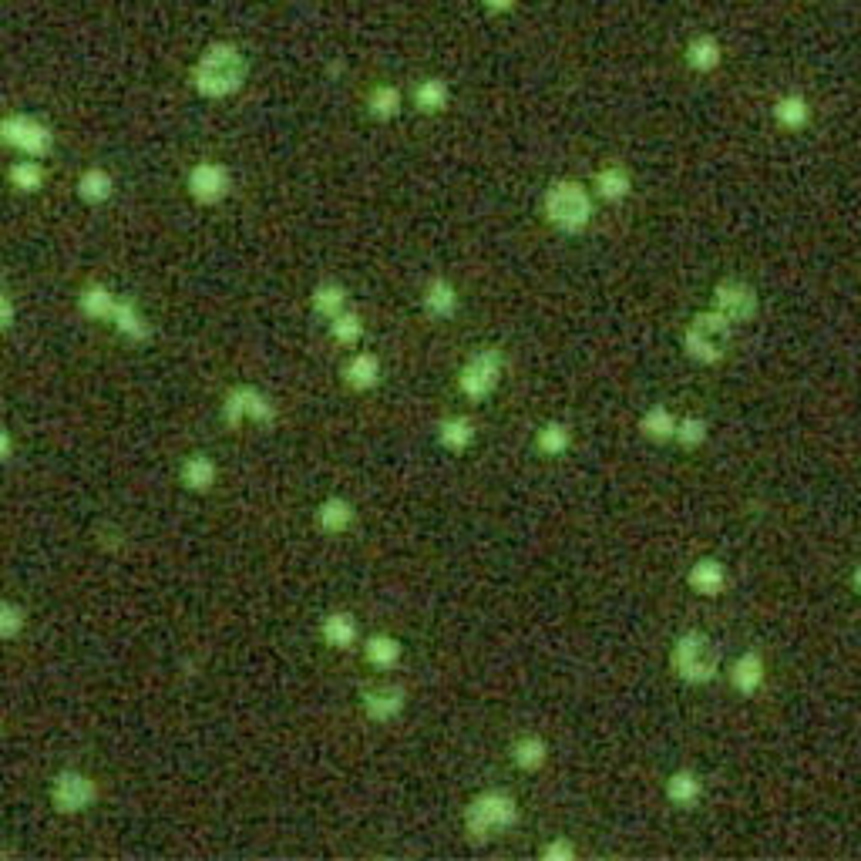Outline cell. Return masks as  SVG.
I'll list each match as a JSON object with an SVG mask.
<instances>
[{
	"instance_id": "6da1fadb",
	"label": "cell",
	"mask_w": 861,
	"mask_h": 861,
	"mask_svg": "<svg viewBox=\"0 0 861 861\" xmlns=\"http://www.w3.org/2000/svg\"><path fill=\"white\" fill-rule=\"evenodd\" d=\"M246 78L249 61L233 41H212L192 64V88L209 101L233 98L246 85Z\"/></svg>"
},
{
	"instance_id": "7a4b0ae2",
	"label": "cell",
	"mask_w": 861,
	"mask_h": 861,
	"mask_svg": "<svg viewBox=\"0 0 861 861\" xmlns=\"http://www.w3.org/2000/svg\"><path fill=\"white\" fill-rule=\"evenodd\" d=\"M542 212L559 233L579 236V233H586L592 222V192L576 179H559L545 189Z\"/></svg>"
},
{
	"instance_id": "3957f363",
	"label": "cell",
	"mask_w": 861,
	"mask_h": 861,
	"mask_svg": "<svg viewBox=\"0 0 861 861\" xmlns=\"http://www.w3.org/2000/svg\"><path fill=\"white\" fill-rule=\"evenodd\" d=\"M518 825V801L502 788H488L475 794L465 808V831L471 841H492L502 831H512Z\"/></svg>"
},
{
	"instance_id": "277c9868",
	"label": "cell",
	"mask_w": 861,
	"mask_h": 861,
	"mask_svg": "<svg viewBox=\"0 0 861 861\" xmlns=\"http://www.w3.org/2000/svg\"><path fill=\"white\" fill-rule=\"evenodd\" d=\"M730 337H734V323L720 310L710 307L687 323V330H683V350H687V357L693 364L714 367L727 357Z\"/></svg>"
},
{
	"instance_id": "5b68a950",
	"label": "cell",
	"mask_w": 861,
	"mask_h": 861,
	"mask_svg": "<svg viewBox=\"0 0 861 861\" xmlns=\"http://www.w3.org/2000/svg\"><path fill=\"white\" fill-rule=\"evenodd\" d=\"M670 666L683 683H690V687H703V683H710L717 677L720 650L703 629H687V633H680L677 643H673Z\"/></svg>"
},
{
	"instance_id": "8992f818",
	"label": "cell",
	"mask_w": 861,
	"mask_h": 861,
	"mask_svg": "<svg viewBox=\"0 0 861 861\" xmlns=\"http://www.w3.org/2000/svg\"><path fill=\"white\" fill-rule=\"evenodd\" d=\"M502 370H505V357L498 347H478L465 364L458 370V391L468 397V401H485V397L495 394V387L502 384Z\"/></svg>"
},
{
	"instance_id": "52a82bcc",
	"label": "cell",
	"mask_w": 861,
	"mask_h": 861,
	"mask_svg": "<svg viewBox=\"0 0 861 861\" xmlns=\"http://www.w3.org/2000/svg\"><path fill=\"white\" fill-rule=\"evenodd\" d=\"M0 138L14 148V152L27 155V159H48L54 148V132L41 118L24 115V111H14L0 122Z\"/></svg>"
},
{
	"instance_id": "ba28073f",
	"label": "cell",
	"mask_w": 861,
	"mask_h": 861,
	"mask_svg": "<svg viewBox=\"0 0 861 861\" xmlns=\"http://www.w3.org/2000/svg\"><path fill=\"white\" fill-rule=\"evenodd\" d=\"M95 801H98L95 777H88L85 771H74V767H64V771L54 774L51 804L58 814H81V811H88Z\"/></svg>"
},
{
	"instance_id": "9c48e42d",
	"label": "cell",
	"mask_w": 861,
	"mask_h": 861,
	"mask_svg": "<svg viewBox=\"0 0 861 861\" xmlns=\"http://www.w3.org/2000/svg\"><path fill=\"white\" fill-rule=\"evenodd\" d=\"M273 418H276V407L256 384H239L226 394V401H222V421H226L229 428H239L243 421L273 424Z\"/></svg>"
},
{
	"instance_id": "30bf717a",
	"label": "cell",
	"mask_w": 861,
	"mask_h": 861,
	"mask_svg": "<svg viewBox=\"0 0 861 861\" xmlns=\"http://www.w3.org/2000/svg\"><path fill=\"white\" fill-rule=\"evenodd\" d=\"M185 189H189V196L196 199L199 206H219V202H226L229 192H233V172L222 162L202 159L192 165L189 175H185Z\"/></svg>"
},
{
	"instance_id": "8fae6325",
	"label": "cell",
	"mask_w": 861,
	"mask_h": 861,
	"mask_svg": "<svg viewBox=\"0 0 861 861\" xmlns=\"http://www.w3.org/2000/svg\"><path fill=\"white\" fill-rule=\"evenodd\" d=\"M757 290L747 280H737V276H727V280H717L714 286V310H720L724 317L734 323H751L757 317Z\"/></svg>"
},
{
	"instance_id": "7c38bea8",
	"label": "cell",
	"mask_w": 861,
	"mask_h": 861,
	"mask_svg": "<svg viewBox=\"0 0 861 861\" xmlns=\"http://www.w3.org/2000/svg\"><path fill=\"white\" fill-rule=\"evenodd\" d=\"M407 707V690L401 683H377L364 690V714L374 724H394Z\"/></svg>"
},
{
	"instance_id": "4fadbf2b",
	"label": "cell",
	"mask_w": 861,
	"mask_h": 861,
	"mask_svg": "<svg viewBox=\"0 0 861 861\" xmlns=\"http://www.w3.org/2000/svg\"><path fill=\"white\" fill-rule=\"evenodd\" d=\"M767 683V660L761 650H744L730 663V687L740 697H757Z\"/></svg>"
},
{
	"instance_id": "5bb4252c",
	"label": "cell",
	"mask_w": 861,
	"mask_h": 861,
	"mask_svg": "<svg viewBox=\"0 0 861 861\" xmlns=\"http://www.w3.org/2000/svg\"><path fill=\"white\" fill-rule=\"evenodd\" d=\"M354 522H357V508L340 495L323 498L317 505V512H313V529L320 535H344L354 529Z\"/></svg>"
},
{
	"instance_id": "9a60e30c",
	"label": "cell",
	"mask_w": 861,
	"mask_h": 861,
	"mask_svg": "<svg viewBox=\"0 0 861 861\" xmlns=\"http://www.w3.org/2000/svg\"><path fill=\"white\" fill-rule=\"evenodd\" d=\"M461 300H458V286L448 280V276H434V280L424 286L421 293V310L424 317L431 320H451L458 313Z\"/></svg>"
},
{
	"instance_id": "2e32d148",
	"label": "cell",
	"mask_w": 861,
	"mask_h": 861,
	"mask_svg": "<svg viewBox=\"0 0 861 861\" xmlns=\"http://www.w3.org/2000/svg\"><path fill=\"white\" fill-rule=\"evenodd\" d=\"M727 582H730L727 566L720 559H714V555H703V559L693 562L687 572V586L697 592V596H707V599L720 596V592L727 589Z\"/></svg>"
},
{
	"instance_id": "e0dca14e",
	"label": "cell",
	"mask_w": 861,
	"mask_h": 861,
	"mask_svg": "<svg viewBox=\"0 0 861 861\" xmlns=\"http://www.w3.org/2000/svg\"><path fill=\"white\" fill-rule=\"evenodd\" d=\"M340 374H344V384L350 391H357V394L374 391V387L381 384V357L370 354V350H360V354L347 360Z\"/></svg>"
},
{
	"instance_id": "ac0fdd59",
	"label": "cell",
	"mask_w": 861,
	"mask_h": 861,
	"mask_svg": "<svg viewBox=\"0 0 861 861\" xmlns=\"http://www.w3.org/2000/svg\"><path fill=\"white\" fill-rule=\"evenodd\" d=\"M663 794H666V801H670V804H677V808L690 811V808H697L700 798H703V781H700L697 771L680 767V771H673L670 777H666Z\"/></svg>"
},
{
	"instance_id": "d6986e66",
	"label": "cell",
	"mask_w": 861,
	"mask_h": 861,
	"mask_svg": "<svg viewBox=\"0 0 861 861\" xmlns=\"http://www.w3.org/2000/svg\"><path fill=\"white\" fill-rule=\"evenodd\" d=\"M683 61H687L690 71L710 74V71L720 68V61H724V48H720V41L714 34H693L687 41V48H683Z\"/></svg>"
},
{
	"instance_id": "ffe728a7",
	"label": "cell",
	"mask_w": 861,
	"mask_h": 861,
	"mask_svg": "<svg viewBox=\"0 0 861 861\" xmlns=\"http://www.w3.org/2000/svg\"><path fill=\"white\" fill-rule=\"evenodd\" d=\"M592 185H596L599 199L623 202V199H629V192H633V172H629L626 165H619V162H609V165H603V169L596 172Z\"/></svg>"
},
{
	"instance_id": "44dd1931",
	"label": "cell",
	"mask_w": 861,
	"mask_h": 861,
	"mask_svg": "<svg viewBox=\"0 0 861 861\" xmlns=\"http://www.w3.org/2000/svg\"><path fill=\"white\" fill-rule=\"evenodd\" d=\"M115 307H118V296L111 293L105 283H91V286H85V290L78 293L81 317H88L95 323H111V317H115Z\"/></svg>"
},
{
	"instance_id": "7402d4cb",
	"label": "cell",
	"mask_w": 861,
	"mask_h": 861,
	"mask_svg": "<svg viewBox=\"0 0 861 861\" xmlns=\"http://www.w3.org/2000/svg\"><path fill=\"white\" fill-rule=\"evenodd\" d=\"M320 636H323V643H327L330 650H350V646L357 643V636H360L354 613H344V609L327 613V616H323V623H320Z\"/></svg>"
},
{
	"instance_id": "603a6c76",
	"label": "cell",
	"mask_w": 861,
	"mask_h": 861,
	"mask_svg": "<svg viewBox=\"0 0 861 861\" xmlns=\"http://www.w3.org/2000/svg\"><path fill=\"white\" fill-rule=\"evenodd\" d=\"M475 438H478V428H475V421L465 418V414H451V418H444L438 424V441H441V448L451 451V455H465L471 444H475Z\"/></svg>"
},
{
	"instance_id": "cb8c5ba5",
	"label": "cell",
	"mask_w": 861,
	"mask_h": 861,
	"mask_svg": "<svg viewBox=\"0 0 861 861\" xmlns=\"http://www.w3.org/2000/svg\"><path fill=\"white\" fill-rule=\"evenodd\" d=\"M310 303H313V313H317V317H323V320L330 323L333 317H340V313H344V310L350 307V293H347V286H344V283H337V280H323V283L313 286Z\"/></svg>"
},
{
	"instance_id": "d4e9b609",
	"label": "cell",
	"mask_w": 861,
	"mask_h": 861,
	"mask_svg": "<svg viewBox=\"0 0 861 861\" xmlns=\"http://www.w3.org/2000/svg\"><path fill=\"white\" fill-rule=\"evenodd\" d=\"M111 323H115V330L122 333V337L135 340V344H145V340L152 337V323H148V317L135 300H122V296H118V307H115Z\"/></svg>"
},
{
	"instance_id": "484cf974",
	"label": "cell",
	"mask_w": 861,
	"mask_h": 861,
	"mask_svg": "<svg viewBox=\"0 0 861 861\" xmlns=\"http://www.w3.org/2000/svg\"><path fill=\"white\" fill-rule=\"evenodd\" d=\"M78 199L88 202V206H101V202H108L111 196H115V175H111L108 169H101V165H91V169H85L78 175Z\"/></svg>"
},
{
	"instance_id": "4316f807",
	"label": "cell",
	"mask_w": 861,
	"mask_h": 861,
	"mask_svg": "<svg viewBox=\"0 0 861 861\" xmlns=\"http://www.w3.org/2000/svg\"><path fill=\"white\" fill-rule=\"evenodd\" d=\"M774 122L784 128V132H801V128L811 125V101L791 91V95H781L774 101Z\"/></svg>"
},
{
	"instance_id": "83f0119b",
	"label": "cell",
	"mask_w": 861,
	"mask_h": 861,
	"mask_svg": "<svg viewBox=\"0 0 861 861\" xmlns=\"http://www.w3.org/2000/svg\"><path fill=\"white\" fill-rule=\"evenodd\" d=\"M179 478H182V485L189 488V492H196V495H206L212 485H216V478H219V468H216V461H212L209 455H189L182 461V468H179Z\"/></svg>"
},
{
	"instance_id": "f1b7e54d",
	"label": "cell",
	"mask_w": 861,
	"mask_h": 861,
	"mask_svg": "<svg viewBox=\"0 0 861 861\" xmlns=\"http://www.w3.org/2000/svg\"><path fill=\"white\" fill-rule=\"evenodd\" d=\"M677 428H680V418L666 404H653L650 411L640 418V434H643V438L656 441V444L677 441Z\"/></svg>"
},
{
	"instance_id": "f546056e",
	"label": "cell",
	"mask_w": 861,
	"mask_h": 861,
	"mask_svg": "<svg viewBox=\"0 0 861 861\" xmlns=\"http://www.w3.org/2000/svg\"><path fill=\"white\" fill-rule=\"evenodd\" d=\"M545 761H549V744H545V737L522 734L512 744V764L518 767V771L535 774V771H542Z\"/></svg>"
},
{
	"instance_id": "4dcf8cb0",
	"label": "cell",
	"mask_w": 861,
	"mask_h": 861,
	"mask_svg": "<svg viewBox=\"0 0 861 861\" xmlns=\"http://www.w3.org/2000/svg\"><path fill=\"white\" fill-rule=\"evenodd\" d=\"M401 656H404V646L391 633L370 636L367 646H364V660H367V666H374V670H394V666L401 663Z\"/></svg>"
},
{
	"instance_id": "1f68e13d",
	"label": "cell",
	"mask_w": 861,
	"mask_h": 861,
	"mask_svg": "<svg viewBox=\"0 0 861 861\" xmlns=\"http://www.w3.org/2000/svg\"><path fill=\"white\" fill-rule=\"evenodd\" d=\"M572 448V428L566 421H545L535 431V451L545 458H562Z\"/></svg>"
},
{
	"instance_id": "d6a6232c",
	"label": "cell",
	"mask_w": 861,
	"mask_h": 861,
	"mask_svg": "<svg viewBox=\"0 0 861 861\" xmlns=\"http://www.w3.org/2000/svg\"><path fill=\"white\" fill-rule=\"evenodd\" d=\"M414 105H418V111H424V115H441V111H448L451 105V85L444 78L418 81V88H414Z\"/></svg>"
},
{
	"instance_id": "836d02e7",
	"label": "cell",
	"mask_w": 861,
	"mask_h": 861,
	"mask_svg": "<svg viewBox=\"0 0 861 861\" xmlns=\"http://www.w3.org/2000/svg\"><path fill=\"white\" fill-rule=\"evenodd\" d=\"M404 108V95L397 85H374L367 91V111L377 122H394Z\"/></svg>"
},
{
	"instance_id": "e575fe53",
	"label": "cell",
	"mask_w": 861,
	"mask_h": 861,
	"mask_svg": "<svg viewBox=\"0 0 861 861\" xmlns=\"http://www.w3.org/2000/svg\"><path fill=\"white\" fill-rule=\"evenodd\" d=\"M7 179H11V185L17 192H41L44 185V165L41 159H24L11 165V172H7Z\"/></svg>"
},
{
	"instance_id": "d590c367",
	"label": "cell",
	"mask_w": 861,
	"mask_h": 861,
	"mask_svg": "<svg viewBox=\"0 0 861 861\" xmlns=\"http://www.w3.org/2000/svg\"><path fill=\"white\" fill-rule=\"evenodd\" d=\"M327 327L333 333V340L344 344V347H354V344H360V337H364V320H360V313L354 307H347L340 317H333Z\"/></svg>"
},
{
	"instance_id": "8d00e7d4",
	"label": "cell",
	"mask_w": 861,
	"mask_h": 861,
	"mask_svg": "<svg viewBox=\"0 0 861 861\" xmlns=\"http://www.w3.org/2000/svg\"><path fill=\"white\" fill-rule=\"evenodd\" d=\"M710 438V424L707 418H700V414H683L680 418V428H677V444L680 448H700V444H707Z\"/></svg>"
},
{
	"instance_id": "74e56055",
	"label": "cell",
	"mask_w": 861,
	"mask_h": 861,
	"mask_svg": "<svg viewBox=\"0 0 861 861\" xmlns=\"http://www.w3.org/2000/svg\"><path fill=\"white\" fill-rule=\"evenodd\" d=\"M24 629H27V609L21 603H14V599H4V603H0V636L11 643Z\"/></svg>"
},
{
	"instance_id": "f35d334b",
	"label": "cell",
	"mask_w": 861,
	"mask_h": 861,
	"mask_svg": "<svg viewBox=\"0 0 861 861\" xmlns=\"http://www.w3.org/2000/svg\"><path fill=\"white\" fill-rule=\"evenodd\" d=\"M539 855H542V861H576V858H579V848L572 845L566 835H559V838H552L549 845L539 851Z\"/></svg>"
},
{
	"instance_id": "ab89813d",
	"label": "cell",
	"mask_w": 861,
	"mask_h": 861,
	"mask_svg": "<svg viewBox=\"0 0 861 861\" xmlns=\"http://www.w3.org/2000/svg\"><path fill=\"white\" fill-rule=\"evenodd\" d=\"M0 323H4V330H14V296L11 293H0Z\"/></svg>"
},
{
	"instance_id": "60d3db41",
	"label": "cell",
	"mask_w": 861,
	"mask_h": 861,
	"mask_svg": "<svg viewBox=\"0 0 861 861\" xmlns=\"http://www.w3.org/2000/svg\"><path fill=\"white\" fill-rule=\"evenodd\" d=\"M481 4H485V11H492V14H508V11H515L518 0H481Z\"/></svg>"
},
{
	"instance_id": "b9f144b4",
	"label": "cell",
	"mask_w": 861,
	"mask_h": 861,
	"mask_svg": "<svg viewBox=\"0 0 861 861\" xmlns=\"http://www.w3.org/2000/svg\"><path fill=\"white\" fill-rule=\"evenodd\" d=\"M0 458H4V461L14 458V434L11 431L0 434Z\"/></svg>"
},
{
	"instance_id": "7bdbcfd3",
	"label": "cell",
	"mask_w": 861,
	"mask_h": 861,
	"mask_svg": "<svg viewBox=\"0 0 861 861\" xmlns=\"http://www.w3.org/2000/svg\"><path fill=\"white\" fill-rule=\"evenodd\" d=\"M848 582H851V589H855V592H858V596H861V562H858V566H855V569H851V576H848Z\"/></svg>"
}]
</instances>
